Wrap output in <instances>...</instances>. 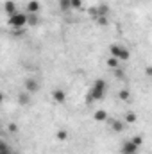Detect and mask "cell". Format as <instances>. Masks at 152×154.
<instances>
[{
  "label": "cell",
  "mask_w": 152,
  "mask_h": 154,
  "mask_svg": "<svg viewBox=\"0 0 152 154\" xmlns=\"http://www.w3.org/2000/svg\"><path fill=\"white\" fill-rule=\"evenodd\" d=\"M23 86H25V91H29V93H36V91L39 90V82L34 79V77H29V79H25Z\"/></svg>",
  "instance_id": "5"
},
{
  "label": "cell",
  "mask_w": 152,
  "mask_h": 154,
  "mask_svg": "<svg viewBox=\"0 0 152 154\" xmlns=\"http://www.w3.org/2000/svg\"><path fill=\"white\" fill-rule=\"evenodd\" d=\"M72 7L74 9H79L81 7V0H72Z\"/></svg>",
  "instance_id": "20"
},
{
  "label": "cell",
  "mask_w": 152,
  "mask_h": 154,
  "mask_svg": "<svg viewBox=\"0 0 152 154\" xmlns=\"http://www.w3.org/2000/svg\"><path fill=\"white\" fill-rule=\"evenodd\" d=\"M38 22H39L38 14H27V23L29 25H38Z\"/></svg>",
  "instance_id": "12"
},
{
  "label": "cell",
  "mask_w": 152,
  "mask_h": 154,
  "mask_svg": "<svg viewBox=\"0 0 152 154\" xmlns=\"http://www.w3.org/2000/svg\"><path fill=\"white\" fill-rule=\"evenodd\" d=\"M5 11H7V14H9V16H11V14H14V13H16L14 4H13V2H5Z\"/></svg>",
  "instance_id": "13"
},
{
  "label": "cell",
  "mask_w": 152,
  "mask_h": 154,
  "mask_svg": "<svg viewBox=\"0 0 152 154\" xmlns=\"http://www.w3.org/2000/svg\"><path fill=\"white\" fill-rule=\"evenodd\" d=\"M109 52H111V56L116 57V59H120V61H127L129 57H131V54H129V50L125 48V47H122V45H111L109 47Z\"/></svg>",
  "instance_id": "2"
},
{
  "label": "cell",
  "mask_w": 152,
  "mask_h": 154,
  "mask_svg": "<svg viewBox=\"0 0 152 154\" xmlns=\"http://www.w3.org/2000/svg\"><path fill=\"white\" fill-rule=\"evenodd\" d=\"M118 65H120V59H116L113 56L108 59V66H109V68H118Z\"/></svg>",
  "instance_id": "14"
},
{
  "label": "cell",
  "mask_w": 152,
  "mask_h": 154,
  "mask_svg": "<svg viewBox=\"0 0 152 154\" xmlns=\"http://www.w3.org/2000/svg\"><path fill=\"white\" fill-rule=\"evenodd\" d=\"M95 120L97 122H104V120H108V113L104 111V109H99V111H95Z\"/></svg>",
  "instance_id": "10"
},
{
  "label": "cell",
  "mask_w": 152,
  "mask_h": 154,
  "mask_svg": "<svg viewBox=\"0 0 152 154\" xmlns=\"http://www.w3.org/2000/svg\"><path fill=\"white\" fill-rule=\"evenodd\" d=\"M111 129L116 131V133H122V131H123V122H122V120H113V122H111Z\"/></svg>",
  "instance_id": "9"
},
{
  "label": "cell",
  "mask_w": 152,
  "mask_h": 154,
  "mask_svg": "<svg viewBox=\"0 0 152 154\" xmlns=\"http://www.w3.org/2000/svg\"><path fill=\"white\" fill-rule=\"evenodd\" d=\"M25 23H27V14H23V13H14L9 16V25L14 29H22Z\"/></svg>",
  "instance_id": "3"
},
{
  "label": "cell",
  "mask_w": 152,
  "mask_h": 154,
  "mask_svg": "<svg viewBox=\"0 0 152 154\" xmlns=\"http://www.w3.org/2000/svg\"><path fill=\"white\" fill-rule=\"evenodd\" d=\"M125 120H127L129 124H132V122H136V115H134V113H127V115H125Z\"/></svg>",
  "instance_id": "16"
},
{
  "label": "cell",
  "mask_w": 152,
  "mask_h": 154,
  "mask_svg": "<svg viewBox=\"0 0 152 154\" xmlns=\"http://www.w3.org/2000/svg\"><path fill=\"white\" fill-rule=\"evenodd\" d=\"M147 74H149V75H152V68H147Z\"/></svg>",
  "instance_id": "21"
},
{
  "label": "cell",
  "mask_w": 152,
  "mask_h": 154,
  "mask_svg": "<svg viewBox=\"0 0 152 154\" xmlns=\"http://www.w3.org/2000/svg\"><path fill=\"white\" fill-rule=\"evenodd\" d=\"M57 138L59 140H66V131H57Z\"/></svg>",
  "instance_id": "18"
},
{
  "label": "cell",
  "mask_w": 152,
  "mask_h": 154,
  "mask_svg": "<svg viewBox=\"0 0 152 154\" xmlns=\"http://www.w3.org/2000/svg\"><path fill=\"white\" fill-rule=\"evenodd\" d=\"M138 149H140V145H136L132 140H127V142H123V143H122L120 152H122V154H138Z\"/></svg>",
  "instance_id": "4"
},
{
  "label": "cell",
  "mask_w": 152,
  "mask_h": 154,
  "mask_svg": "<svg viewBox=\"0 0 152 154\" xmlns=\"http://www.w3.org/2000/svg\"><path fill=\"white\" fill-rule=\"evenodd\" d=\"M120 99H122V100H129V99H131L129 90H120Z\"/></svg>",
  "instance_id": "15"
},
{
  "label": "cell",
  "mask_w": 152,
  "mask_h": 154,
  "mask_svg": "<svg viewBox=\"0 0 152 154\" xmlns=\"http://www.w3.org/2000/svg\"><path fill=\"white\" fill-rule=\"evenodd\" d=\"M18 102H20V106H29V102H31V93H29V91H22L20 97H18Z\"/></svg>",
  "instance_id": "8"
},
{
  "label": "cell",
  "mask_w": 152,
  "mask_h": 154,
  "mask_svg": "<svg viewBox=\"0 0 152 154\" xmlns=\"http://www.w3.org/2000/svg\"><path fill=\"white\" fill-rule=\"evenodd\" d=\"M106 88H108L106 81H104V79H97V81L93 82V86L90 88V91H88V99H86V102H93V100H100V99H104V95H106Z\"/></svg>",
  "instance_id": "1"
},
{
  "label": "cell",
  "mask_w": 152,
  "mask_h": 154,
  "mask_svg": "<svg viewBox=\"0 0 152 154\" xmlns=\"http://www.w3.org/2000/svg\"><path fill=\"white\" fill-rule=\"evenodd\" d=\"M52 97H54V100H56V102H59V104H63V102H65V99H66L65 91H63V90H57V88L52 91Z\"/></svg>",
  "instance_id": "6"
},
{
  "label": "cell",
  "mask_w": 152,
  "mask_h": 154,
  "mask_svg": "<svg viewBox=\"0 0 152 154\" xmlns=\"http://www.w3.org/2000/svg\"><path fill=\"white\" fill-rule=\"evenodd\" d=\"M59 7H61V11H70V9H74V7H72V0H59Z\"/></svg>",
  "instance_id": "11"
},
{
  "label": "cell",
  "mask_w": 152,
  "mask_h": 154,
  "mask_svg": "<svg viewBox=\"0 0 152 154\" xmlns=\"http://www.w3.org/2000/svg\"><path fill=\"white\" fill-rule=\"evenodd\" d=\"M39 11V2L38 0H31L29 4H27V13L29 14H36Z\"/></svg>",
  "instance_id": "7"
},
{
  "label": "cell",
  "mask_w": 152,
  "mask_h": 154,
  "mask_svg": "<svg viewBox=\"0 0 152 154\" xmlns=\"http://www.w3.org/2000/svg\"><path fill=\"white\" fill-rule=\"evenodd\" d=\"M0 154H11V152H9V149H7V145H5L4 142H2V149H0Z\"/></svg>",
  "instance_id": "19"
},
{
  "label": "cell",
  "mask_w": 152,
  "mask_h": 154,
  "mask_svg": "<svg viewBox=\"0 0 152 154\" xmlns=\"http://www.w3.org/2000/svg\"><path fill=\"white\" fill-rule=\"evenodd\" d=\"M131 140H132L136 145H141V143H143V136H134V138H131Z\"/></svg>",
  "instance_id": "17"
}]
</instances>
